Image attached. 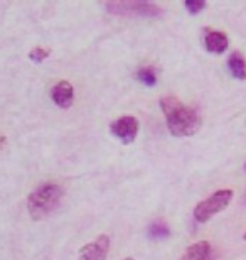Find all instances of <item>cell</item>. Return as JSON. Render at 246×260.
I'll use <instances>...</instances> for the list:
<instances>
[{"instance_id":"1","label":"cell","mask_w":246,"mask_h":260,"mask_svg":"<svg viewBox=\"0 0 246 260\" xmlns=\"http://www.w3.org/2000/svg\"><path fill=\"white\" fill-rule=\"evenodd\" d=\"M160 108L165 115L167 128L174 137H189L201 127V115L196 108L182 103L174 95H167L160 100Z\"/></svg>"},{"instance_id":"2","label":"cell","mask_w":246,"mask_h":260,"mask_svg":"<svg viewBox=\"0 0 246 260\" xmlns=\"http://www.w3.org/2000/svg\"><path fill=\"white\" fill-rule=\"evenodd\" d=\"M64 191L56 183H44L29 194L27 210L34 220H43L59 206Z\"/></svg>"},{"instance_id":"3","label":"cell","mask_w":246,"mask_h":260,"mask_svg":"<svg viewBox=\"0 0 246 260\" xmlns=\"http://www.w3.org/2000/svg\"><path fill=\"white\" fill-rule=\"evenodd\" d=\"M233 189H219L214 194L206 198L204 201L197 203V206L194 208V218L199 223H204L207 220H211L214 215L221 213L233 200Z\"/></svg>"},{"instance_id":"4","label":"cell","mask_w":246,"mask_h":260,"mask_svg":"<svg viewBox=\"0 0 246 260\" xmlns=\"http://www.w3.org/2000/svg\"><path fill=\"white\" fill-rule=\"evenodd\" d=\"M107 10L115 15H125V17H157L162 14V9L152 2H108Z\"/></svg>"},{"instance_id":"5","label":"cell","mask_w":246,"mask_h":260,"mask_svg":"<svg viewBox=\"0 0 246 260\" xmlns=\"http://www.w3.org/2000/svg\"><path fill=\"white\" fill-rule=\"evenodd\" d=\"M110 130H112V134L118 140H122L123 144H130L137 139L138 130H140V123L135 117L125 115V117L117 118V120H113L112 125H110Z\"/></svg>"},{"instance_id":"6","label":"cell","mask_w":246,"mask_h":260,"mask_svg":"<svg viewBox=\"0 0 246 260\" xmlns=\"http://www.w3.org/2000/svg\"><path fill=\"white\" fill-rule=\"evenodd\" d=\"M110 250V237L99 235L96 240L86 243L80 250V260H107Z\"/></svg>"},{"instance_id":"7","label":"cell","mask_w":246,"mask_h":260,"mask_svg":"<svg viewBox=\"0 0 246 260\" xmlns=\"http://www.w3.org/2000/svg\"><path fill=\"white\" fill-rule=\"evenodd\" d=\"M51 98L59 108H69L75 103V88L69 81L62 80L56 83L54 88L51 90Z\"/></svg>"},{"instance_id":"8","label":"cell","mask_w":246,"mask_h":260,"mask_svg":"<svg viewBox=\"0 0 246 260\" xmlns=\"http://www.w3.org/2000/svg\"><path fill=\"white\" fill-rule=\"evenodd\" d=\"M204 44H206V49L209 51V53L223 54L224 51L228 49V38L224 32L207 29L206 36H204Z\"/></svg>"},{"instance_id":"9","label":"cell","mask_w":246,"mask_h":260,"mask_svg":"<svg viewBox=\"0 0 246 260\" xmlns=\"http://www.w3.org/2000/svg\"><path fill=\"white\" fill-rule=\"evenodd\" d=\"M181 260H211V243L207 240L194 243L184 252Z\"/></svg>"},{"instance_id":"10","label":"cell","mask_w":246,"mask_h":260,"mask_svg":"<svg viewBox=\"0 0 246 260\" xmlns=\"http://www.w3.org/2000/svg\"><path fill=\"white\" fill-rule=\"evenodd\" d=\"M228 68L236 80H246V61L241 53L234 51L228 58Z\"/></svg>"},{"instance_id":"11","label":"cell","mask_w":246,"mask_h":260,"mask_svg":"<svg viewBox=\"0 0 246 260\" xmlns=\"http://www.w3.org/2000/svg\"><path fill=\"white\" fill-rule=\"evenodd\" d=\"M149 235L155 240H160V238H167L170 235V228L164 220H155L152 221V225L149 226Z\"/></svg>"},{"instance_id":"12","label":"cell","mask_w":246,"mask_h":260,"mask_svg":"<svg viewBox=\"0 0 246 260\" xmlns=\"http://www.w3.org/2000/svg\"><path fill=\"white\" fill-rule=\"evenodd\" d=\"M137 80L140 83H144V85H147V86H154L157 83V73L152 66L140 68V70L137 71Z\"/></svg>"},{"instance_id":"13","label":"cell","mask_w":246,"mask_h":260,"mask_svg":"<svg viewBox=\"0 0 246 260\" xmlns=\"http://www.w3.org/2000/svg\"><path fill=\"white\" fill-rule=\"evenodd\" d=\"M49 54H51L49 49H46V48H34L29 53V59L34 61V63H43L44 59L49 58Z\"/></svg>"},{"instance_id":"14","label":"cell","mask_w":246,"mask_h":260,"mask_svg":"<svg viewBox=\"0 0 246 260\" xmlns=\"http://www.w3.org/2000/svg\"><path fill=\"white\" fill-rule=\"evenodd\" d=\"M204 7H206V2H202V0H187L186 2V9L189 10L191 14L201 12Z\"/></svg>"},{"instance_id":"15","label":"cell","mask_w":246,"mask_h":260,"mask_svg":"<svg viewBox=\"0 0 246 260\" xmlns=\"http://www.w3.org/2000/svg\"><path fill=\"white\" fill-rule=\"evenodd\" d=\"M122 260H135V258H132V257H127V258H122Z\"/></svg>"},{"instance_id":"16","label":"cell","mask_w":246,"mask_h":260,"mask_svg":"<svg viewBox=\"0 0 246 260\" xmlns=\"http://www.w3.org/2000/svg\"><path fill=\"white\" fill-rule=\"evenodd\" d=\"M244 240H246V233H244Z\"/></svg>"},{"instance_id":"17","label":"cell","mask_w":246,"mask_h":260,"mask_svg":"<svg viewBox=\"0 0 246 260\" xmlns=\"http://www.w3.org/2000/svg\"><path fill=\"white\" fill-rule=\"evenodd\" d=\"M244 169H246V164H244Z\"/></svg>"}]
</instances>
